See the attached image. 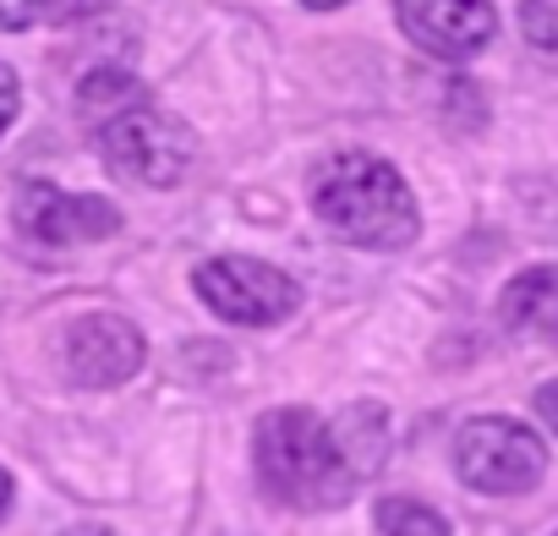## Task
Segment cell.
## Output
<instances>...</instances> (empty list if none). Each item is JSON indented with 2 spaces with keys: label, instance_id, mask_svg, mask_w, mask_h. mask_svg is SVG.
Returning <instances> with one entry per match:
<instances>
[{
  "label": "cell",
  "instance_id": "cell-1",
  "mask_svg": "<svg viewBox=\"0 0 558 536\" xmlns=\"http://www.w3.org/2000/svg\"><path fill=\"white\" fill-rule=\"evenodd\" d=\"M257 482L268 498H279L286 509H340L356 492V465L345 454V443L313 416V411H268L257 422Z\"/></svg>",
  "mask_w": 558,
  "mask_h": 536
},
{
  "label": "cell",
  "instance_id": "cell-2",
  "mask_svg": "<svg viewBox=\"0 0 558 536\" xmlns=\"http://www.w3.org/2000/svg\"><path fill=\"white\" fill-rule=\"evenodd\" d=\"M313 208L351 246L395 252V246L416 241V197H411L405 175L378 154L329 159L313 181Z\"/></svg>",
  "mask_w": 558,
  "mask_h": 536
},
{
  "label": "cell",
  "instance_id": "cell-3",
  "mask_svg": "<svg viewBox=\"0 0 558 536\" xmlns=\"http://www.w3.org/2000/svg\"><path fill=\"white\" fill-rule=\"evenodd\" d=\"M99 154L116 175H132L143 186H175L192 170L197 143L154 99H137V105L116 110L110 121H99Z\"/></svg>",
  "mask_w": 558,
  "mask_h": 536
},
{
  "label": "cell",
  "instance_id": "cell-4",
  "mask_svg": "<svg viewBox=\"0 0 558 536\" xmlns=\"http://www.w3.org/2000/svg\"><path fill=\"white\" fill-rule=\"evenodd\" d=\"M192 285L225 324H241V329L286 324L302 307V285L286 268L257 263V257H208V263H197Z\"/></svg>",
  "mask_w": 558,
  "mask_h": 536
},
{
  "label": "cell",
  "instance_id": "cell-5",
  "mask_svg": "<svg viewBox=\"0 0 558 536\" xmlns=\"http://www.w3.org/2000/svg\"><path fill=\"white\" fill-rule=\"evenodd\" d=\"M454 471L476 492H525L547 471V449L531 427L509 416H476L454 438Z\"/></svg>",
  "mask_w": 558,
  "mask_h": 536
},
{
  "label": "cell",
  "instance_id": "cell-6",
  "mask_svg": "<svg viewBox=\"0 0 558 536\" xmlns=\"http://www.w3.org/2000/svg\"><path fill=\"white\" fill-rule=\"evenodd\" d=\"M395 17L405 39L438 61H471L498 34L493 0H395Z\"/></svg>",
  "mask_w": 558,
  "mask_h": 536
},
{
  "label": "cell",
  "instance_id": "cell-7",
  "mask_svg": "<svg viewBox=\"0 0 558 536\" xmlns=\"http://www.w3.org/2000/svg\"><path fill=\"white\" fill-rule=\"evenodd\" d=\"M17 224H23V235H34L45 246H83V241L116 235L121 214L105 197H83V192H61L50 181H28L17 192Z\"/></svg>",
  "mask_w": 558,
  "mask_h": 536
},
{
  "label": "cell",
  "instance_id": "cell-8",
  "mask_svg": "<svg viewBox=\"0 0 558 536\" xmlns=\"http://www.w3.org/2000/svg\"><path fill=\"white\" fill-rule=\"evenodd\" d=\"M143 367V334L116 313H88L66 334V373L83 389H116Z\"/></svg>",
  "mask_w": 558,
  "mask_h": 536
},
{
  "label": "cell",
  "instance_id": "cell-9",
  "mask_svg": "<svg viewBox=\"0 0 558 536\" xmlns=\"http://www.w3.org/2000/svg\"><path fill=\"white\" fill-rule=\"evenodd\" d=\"M504 324L531 340H558V263L525 268L504 285Z\"/></svg>",
  "mask_w": 558,
  "mask_h": 536
},
{
  "label": "cell",
  "instance_id": "cell-10",
  "mask_svg": "<svg viewBox=\"0 0 558 536\" xmlns=\"http://www.w3.org/2000/svg\"><path fill=\"white\" fill-rule=\"evenodd\" d=\"M137 99H148L137 77H126V72H94V77L83 83V94H77V110L99 126V121H110L116 110H126V105H137Z\"/></svg>",
  "mask_w": 558,
  "mask_h": 536
},
{
  "label": "cell",
  "instance_id": "cell-11",
  "mask_svg": "<svg viewBox=\"0 0 558 536\" xmlns=\"http://www.w3.org/2000/svg\"><path fill=\"white\" fill-rule=\"evenodd\" d=\"M378 525H384V536H449L444 514L416 503V498H384L378 503Z\"/></svg>",
  "mask_w": 558,
  "mask_h": 536
},
{
  "label": "cell",
  "instance_id": "cell-12",
  "mask_svg": "<svg viewBox=\"0 0 558 536\" xmlns=\"http://www.w3.org/2000/svg\"><path fill=\"white\" fill-rule=\"evenodd\" d=\"M520 34L547 66H558V0H520Z\"/></svg>",
  "mask_w": 558,
  "mask_h": 536
},
{
  "label": "cell",
  "instance_id": "cell-13",
  "mask_svg": "<svg viewBox=\"0 0 558 536\" xmlns=\"http://www.w3.org/2000/svg\"><path fill=\"white\" fill-rule=\"evenodd\" d=\"M50 17V0H0V28H34Z\"/></svg>",
  "mask_w": 558,
  "mask_h": 536
},
{
  "label": "cell",
  "instance_id": "cell-14",
  "mask_svg": "<svg viewBox=\"0 0 558 536\" xmlns=\"http://www.w3.org/2000/svg\"><path fill=\"white\" fill-rule=\"evenodd\" d=\"M17 105H23L17 72H12V66H0V137H7V126L17 121Z\"/></svg>",
  "mask_w": 558,
  "mask_h": 536
},
{
  "label": "cell",
  "instance_id": "cell-15",
  "mask_svg": "<svg viewBox=\"0 0 558 536\" xmlns=\"http://www.w3.org/2000/svg\"><path fill=\"white\" fill-rule=\"evenodd\" d=\"M105 7H110V0H50V17L56 23H77V17H94Z\"/></svg>",
  "mask_w": 558,
  "mask_h": 536
},
{
  "label": "cell",
  "instance_id": "cell-16",
  "mask_svg": "<svg viewBox=\"0 0 558 536\" xmlns=\"http://www.w3.org/2000/svg\"><path fill=\"white\" fill-rule=\"evenodd\" d=\"M536 411H542V422L558 433V383H547V389L536 394Z\"/></svg>",
  "mask_w": 558,
  "mask_h": 536
},
{
  "label": "cell",
  "instance_id": "cell-17",
  "mask_svg": "<svg viewBox=\"0 0 558 536\" xmlns=\"http://www.w3.org/2000/svg\"><path fill=\"white\" fill-rule=\"evenodd\" d=\"M7 503H12V476L0 471V514H7Z\"/></svg>",
  "mask_w": 558,
  "mask_h": 536
},
{
  "label": "cell",
  "instance_id": "cell-18",
  "mask_svg": "<svg viewBox=\"0 0 558 536\" xmlns=\"http://www.w3.org/2000/svg\"><path fill=\"white\" fill-rule=\"evenodd\" d=\"M66 536H116V531H105V525H77V531H66Z\"/></svg>",
  "mask_w": 558,
  "mask_h": 536
},
{
  "label": "cell",
  "instance_id": "cell-19",
  "mask_svg": "<svg viewBox=\"0 0 558 536\" xmlns=\"http://www.w3.org/2000/svg\"><path fill=\"white\" fill-rule=\"evenodd\" d=\"M313 12H335V7H345V0H307Z\"/></svg>",
  "mask_w": 558,
  "mask_h": 536
},
{
  "label": "cell",
  "instance_id": "cell-20",
  "mask_svg": "<svg viewBox=\"0 0 558 536\" xmlns=\"http://www.w3.org/2000/svg\"><path fill=\"white\" fill-rule=\"evenodd\" d=\"M553 536H558V531H553Z\"/></svg>",
  "mask_w": 558,
  "mask_h": 536
}]
</instances>
